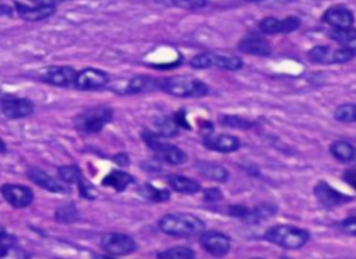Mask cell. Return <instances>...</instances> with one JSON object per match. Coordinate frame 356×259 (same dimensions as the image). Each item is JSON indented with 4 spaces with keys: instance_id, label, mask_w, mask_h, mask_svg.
<instances>
[{
    "instance_id": "cell-30",
    "label": "cell",
    "mask_w": 356,
    "mask_h": 259,
    "mask_svg": "<svg viewBox=\"0 0 356 259\" xmlns=\"http://www.w3.org/2000/svg\"><path fill=\"white\" fill-rule=\"evenodd\" d=\"M59 178L64 181L66 184H78L84 176L81 169L75 165H67V166H60L59 167Z\"/></svg>"
},
{
    "instance_id": "cell-48",
    "label": "cell",
    "mask_w": 356,
    "mask_h": 259,
    "mask_svg": "<svg viewBox=\"0 0 356 259\" xmlns=\"http://www.w3.org/2000/svg\"><path fill=\"white\" fill-rule=\"evenodd\" d=\"M244 2H247V3H255V2H259V0H244Z\"/></svg>"
},
{
    "instance_id": "cell-18",
    "label": "cell",
    "mask_w": 356,
    "mask_h": 259,
    "mask_svg": "<svg viewBox=\"0 0 356 259\" xmlns=\"http://www.w3.org/2000/svg\"><path fill=\"white\" fill-rule=\"evenodd\" d=\"M322 20L327 25L333 27V29H345L353 27L355 14L345 6H333L325 12Z\"/></svg>"
},
{
    "instance_id": "cell-28",
    "label": "cell",
    "mask_w": 356,
    "mask_h": 259,
    "mask_svg": "<svg viewBox=\"0 0 356 259\" xmlns=\"http://www.w3.org/2000/svg\"><path fill=\"white\" fill-rule=\"evenodd\" d=\"M138 193L141 194L142 198L152 201V202H166L170 200V191L166 189H156L154 186L149 182L142 184V186L138 189Z\"/></svg>"
},
{
    "instance_id": "cell-45",
    "label": "cell",
    "mask_w": 356,
    "mask_h": 259,
    "mask_svg": "<svg viewBox=\"0 0 356 259\" xmlns=\"http://www.w3.org/2000/svg\"><path fill=\"white\" fill-rule=\"evenodd\" d=\"M114 159L118 162V165H124V166L128 165V158L124 154H120L118 156H115Z\"/></svg>"
},
{
    "instance_id": "cell-40",
    "label": "cell",
    "mask_w": 356,
    "mask_h": 259,
    "mask_svg": "<svg viewBox=\"0 0 356 259\" xmlns=\"http://www.w3.org/2000/svg\"><path fill=\"white\" fill-rule=\"evenodd\" d=\"M0 16H8V17L17 16L14 0H2V2H0Z\"/></svg>"
},
{
    "instance_id": "cell-19",
    "label": "cell",
    "mask_w": 356,
    "mask_h": 259,
    "mask_svg": "<svg viewBox=\"0 0 356 259\" xmlns=\"http://www.w3.org/2000/svg\"><path fill=\"white\" fill-rule=\"evenodd\" d=\"M238 49L243 53L258 56V57H267L273 52L269 41H266L264 38H262V36L255 35V33L243 38L238 44Z\"/></svg>"
},
{
    "instance_id": "cell-23",
    "label": "cell",
    "mask_w": 356,
    "mask_h": 259,
    "mask_svg": "<svg viewBox=\"0 0 356 259\" xmlns=\"http://www.w3.org/2000/svg\"><path fill=\"white\" fill-rule=\"evenodd\" d=\"M134 181L135 178L130 173H126L123 170H113L102 180V184L105 187H110L117 193H122Z\"/></svg>"
},
{
    "instance_id": "cell-14",
    "label": "cell",
    "mask_w": 356,
    "mask_h": 259,
    "mask_svg": "<svg viewBox=\"0 0 356 259\" xmlns=\"http://www.w3.org/2000/svg\"><path fill=\"white\" fill-rule=\"evenodd\" d=\"M0 194L3 195L9 205L17 209L28 208L33 202L32 190L27 186H21V184H3L0 187Z\"/></svg>"
},
{
    "instance_id": "cell-37",
    "label": "cell",
    "mask_w": 356,
    "mask_h": 259,
    "mask_svg": "<svg viewBox=\"0 0 356 259\" xmlns=\"http://www.w3.org/2000/svg\"><path fill=\"white\" fill-rule=\"evenodd\" d=\"M340 232H342L346 236L356 237V216H351L344 219L341 223L338 225Z\"/></svg>"
},
{
    "instance_id": "cell-8",
    "label": "cell",
    "mask_w": 356,
    "mask_h": 259,
    "mask_svg": "<svg viewBox=\"0 0 356 259\" xmlns=\"http://www.w3.org/2000/svg\"><path fill=\"white\" fill-rule=\"evenodd\" d=\"M77 72L78 71L70 66H51L39 71L38 77L42 83L60 88H70L75 85Z\"/></svg>"
},
{
    "instance_id": "cell-38",
    "label": "cell",
    "mask_w": 356,
    "mask_h": 259,
    "mask_svg": "<svg viewBox=\"0 0 356 259\" xmlns=\"http://www.w3.org/2000/svg\"><path fill=\"white\" fill-rule=\"evenodd\" d=\"M16 244H17V238L9 234L3 228H0V252H3L5 249Z\"/></svg>"
},
{
    "instance_id": "cell-20",
    "label": "cell",
    "mask_w": 356,
    "mask_h": 259,
    "mask_svg": "<svg viewBox=\"0 0 356 259\" xmlns=\"http://www.w3.org/2000/svg\"><path fill=\"white\" fill-rule=\"evenodd\" d=\"M16 13L24 21L36 23V21H42V20L52 17L56 13V8L39 6V5L27 6V5H21V3L16 2Z\"/></svg>"
},
{
    "instance_id": "cell-5",
    "label": "cell",
    "mask_w": 356,
    "mask_h": 259,
    "mask_svg": "<svg viewBox=\"0 0 356 259\" xmlns=\"http://www.w3.org/2000/svg\"><path fill=\"white\" fill-rule=\"evenodd\" d=\"M113 120V110L107 106L85 109L74 119L75 128L87 134H98Z\"/></svg>"
},
{
    "instance_id": "cell-49",
    "label": "cell",
    "mask_w": 356,
    "mask_h": 259,
    "mask_svg": "<svg viewBox=\"0 0 356 259\" xmlns=\"http://www.w3.org/2000/svg\"><path fill=\"white\" fill-rule=\"evenodd\" d=\"M252 259H262V258H252Z\"/></svg>"
},
{
    "instance_id": "cell-36",
    "label": "cell",
    "mask_w": 356,
    "mask_h": 259,
    "mask_svg": "<svg viewBox=\"0 0 356 259\" xmlns=\"http://www.w3.org/2000/svg\"><path fill=\"white\" fill-rule=\"evenodd\" d=\"M227 213L235 219L245 220L251 223V208L244 206V205H231L228 206Z\"/></svg>"
},
{
    "instance_id": "cell-29",
    "label": "cell",
    "mask_w": 356,
    "mask_h": 259,
    "mask_svg": "<svg viewBox=\"0 0 356 259\" xmlns=\"http://www.w3.org/2000/svg\"><path fill=\"white\" fill-rule=\"evenodd\" d=\"M157 259H195V252L187 245H177L157 252Z\"/></svg>"
},
{
    "instance_id": "cell-12",
    "label": "cell",
    "mask_w": 356,
    "mask_h": 259,
    "mask_svg": "<svg viewBox=\"0 0 356 259\" xmlns=\"http://www.w3.org/2000/svg\"><path fill=\"white\" fill-rule=\"evenodd\" d=\"M27 176L33 184H36V186H39L46 191H51L55 194H70V191H71L70 184H66L60 178H56L38 167H29L27 170Z\"/></svg>"
},
{
    "instance_id": "cell-32",
    "label": "cell",
    "mask_w": 356,
    "mask_h": 259,
    "mask_svg": "<svg viewBox=\"0 0 356 259\" xmlns=\"http://www.w3.org/2000/svg\"><path fill=\"white\" fill-rule=\"evenodd\" d=\"M334 118L341 123H356V103H345L336 109Z\"/></svg>"
},
{
    "instance_id": "cell-10",
    "label": "cell",
    "mask_w": 356,
    "mask_h": 259,
    "mask_svg": "<svg viewBox=\"0 0 356 259\" xmlns=\"http://www.w3.org/2000/svg\"><path fill=\"white\" fill-rule=\"evenodd\" d=\"M110 81L109 74L99 68H84L77 72L74 88L80 91H98L105 88Z\"/></svg>"
},
{
    "instance_id": "cell-41",
    "label": "cell",
    "mask_w": 356,
    "mask_h": 259,
    "mask_svg": "<svg viewBox=\"0 0 356 259\" xmlns=\"http://www.w3.org/2000/svg\"><path fill=\"white\" fill-rule=\"evenodd\" d=\"M204 195H205L204 200L208 201V202H217V201H221V200H223V193H221L220 189H217V187L208 189Z\"/></svg>"
},
{
    "instance_id": "cell-17",
    "label": "cell",
    "mask_w": 356,
    "mask_h": 259,
    "mask_svg": "<svg viewBox=\"0 0 356 259\" xmlns=\"http://www.w3.org/2000/svg\"><path fill=\"white\" fill-rule=\"evenodd\" d=\"M301 27V20L295 16H290L284 20L275 17H266L259 23V29L264 35L291 33Z\"/></svg>"
},
{
    "instance_id": "cell-42",
    "label": "cell",
    "mask_w": 356,
    "mask_h": 259,
    "mask_svg": "<svg viewBox=\"0 0 356 259\" xmlns=\"http://www.w3.org/2000/svg\"><path fill=\"white\" fill-rule=\"evenodd\" d=\"M172 118H173L174 123H176V126H177L178 128H189V124H188V122H187V113H185L184 109L178 110V112H176Z\"/></svg>"
},
{
    "instance_id": "cell-46",
    "label": "cell",
    "mask_w": 356,
    "mask_h": 259,
    "mask_svg": "<svg viewBox=\"0 0 356 259\" xmlns=\"http://www.w3.org/2000/svg\"><path fill=\"white\" fill-rule=\"evenodd\" d=\"M8 151V146H6V144H5V141L0 138V154H5Z\"/></svg>"
},
{
    "instance_id": "cell-26",
    "label": "cell",
    "mask_w": 356,
    "mask_h": 259,
    "mask_svg": "<svg viewBox=\"0 0 356 259\" xmlns=\"http://www.w3.org/2000/svg\"><path fill=\"white\" fill-rule=\"evenodd\" d=\"M329 36L336 44H338V46L356 53V28L352 27L345 29H331Z\"/></svg>"
},
{
    "instance_id": "cell-24",
    "label": "cell",
    "mask_w": 356,
    "mask_h": 259,
    "mask_svg": "<svg viewBox=\"0 0 356 259\" xmlns=\"http://www.w3.org/2000/svg\"><path fill=\"white\" fill-rule=\"evenodd\" d=\"M330 154L341 163H351L356 159V148L346 141H334L330 145Z\"/></svg>"
},
{
    "instance_id": "cell-44",
    "label": "cell",
    "mask_w": 356,
    "mask_h": 259,
    "mask_svg": "<svg viewBox=\"0 0 356 259\" xmlns=\"http://www.w3.org/2000/svg\"><path fill=\"white\" fill-rule=\"evenodd\" d=\"M342 178H344V181H345L346 184H349V186L356 191V169H349V170H346V172L344 173Z\"/></svg>"
},
{
    "instance_id": "cell-16",
    "label": "cell",
    "mask_w": 356,
    "mask_h": 259,
    "mask_svg": "<svg viewBox=\"0 0 356 259\" xmlns=\"http://www.w3.org/2000/svg\"><path fill=\"white\" fill-rule=\"evenodd\" d=\"M204 145L210 151L220 154H231L241 148V141L238 137L231 134H206L204 138Z\"/></svg>"
},
{
    "instance_id": "cell-22",
    "label": "cell",
    "mask_w": 356,
    "mask_h": 259,
    "mask_svg": "<svg viewBox=\"0 0 356 259\" xmlns=\"http://www.w3.org/2000/svg\"><path fill=\"white\" fill-rule=\"evenodd\" d=\"M154 90H159V79H152L148 76H137L127 83L122 94L137 95V94L150 92Z\"/></svg>"
},
{
    "instance_id": "cell-33",
    "label": "cell",
    "mask_w": 356,
    "mask_h": 259,
    "mask_svg": "<svg viewBox=\"0 0 356 259\" xmlns=\"http://www.w3.org/2000/svg\"><path fill=\"white\" fill-rule=\"evenodd\" d=\"M220 124L224 126V127L236 128V130H249L251 127H254V123L251 120H247V119L240 118V116H234V115L221 116Z\"/></svg>"
},
{
    "instance_id": "cell-4",
    "label": "cell",
    "mask_w": 356,
    "mask_h": 259,
    "mask_svg": "<svg viewBox=\"0 0 356 259\" xmlns=\"http://www.w3.org/2000/svg\"><path fill=\"white\" fill-rule=\"evenodd\" d=\"M142 139L154 152V155L159 158V161L165 163L178 166V165H184L188 161V156L182 150H180V148L176 146L174 144L167 142L165 137H162L161 134L150 130H143Z\"/></svg>"
},
{
    "instance_id": "cell-9",
    "label": "cell",
    "mask_w": 356,
    "mask_h": 259,
    "mask_svg": "<svg viewBox=\"0 0 356 259\" xmlns=\"http://www.w3.org/2000/svg\"><path fill=\"white\" fill-rule=\"evenodd\" d=\"M102 249L110 256H126L137 249L135 240L123 233H107L100 240Z\"/></svg>"
},
{
    "instance_id": "cell-47",
    "label": "cell",
    "mask_w": 356,
    "mask_h": 259,
    "mask_svg": "<svg viewBox=\"0 0 356 259\" xmlns=\"http://www.w3.org/2000/svg\"><path fill=\"white\" fill-rule=\"evenodd\" d=\"M96 259H115V258H111V256H98Z\"/></svg>"
},
{
    "instance_id": "cell-2",
    "label": "cell",
    "mask_w": 356,
    "mask_h": 259,
    "mask_svg": "<svg viewBox=\"0 0 356 259\" xmlns=\"http://www.w3.org/2000/svg\"><path fill=\"white\" fill-rule=\"evenodd\" d=\"M159 90L177 98H202L209 94V87L204 81L189 76L159 79Z\"/></svg>"
},
{
    "instance_id": "cell-13",
    "label": "cell",
    "mask_w": 356,
    "mask_h": 259,
    "mask_svg": "<svg viewBox=\"0 0 356 259\" xmlns=\"http://www.w3.org/2000/svg\"><path fill=\"white\" fill-rule=\"evenodd\" d=\"M313 193H314L316 200H318L319 204L322 206H325L326 209H333V208L345 205L352 201V197H348V195L340 193L326 181H319L318 184H316Z\"/></svg>"
},
{
    "instance_id": "cell-21",
    "label": "cell",
    "mask_w": 356,
    "mask_h": 259,
    "mask_svg": "<svg viewBox=\"0 0 356 259\" xmlns=\"http://www.w3.org/2000/svg\"><path fill=\"white\" fill-rule=\"evenodd\" d=\"M167 184L173 191H176L178 194H184V195H193L201 191L200 182L195 181L193 178H189V177L181 176V174L169 176Z\"/></svg>"
},
{
    "instance_id": "cell-6",
    "label": "cell",
    "mask_w": 356,
    "mask_h": 259,
    "mask_svg": "<svg viewBox=\"0 0 356 259\" xmlns=\"http://www.w3.org/2000/svg\"><path fill=\"white\" fill-rule=\"evenodd\" d=\"M192 68L204 70V68H221L228 71H236L243 68L244 62L241 57L234 55H224L217 52H204L196 55L189 62Z\"/></svg>"
},
{
    "instance_id": "cell-34",
    "label": "cell",
    "mask_w": 356,
    "mask_h": 259,
    "mask_svg": "<svg viewBox=\"0 0 356 259\" xmlns=\"http://www.w3.org/2000/svg\"><path fill=\"white\" fill-rule=\"evenodd\" d=\"M157 130H159V133L162 137H174L177 135L178 133V127L176 126L173 118H166V119H162L159 123H157Z\"/></svg>"
},
{
    "instance_id": "cell-50",
    "label": "cell",
    "mask_w": 356,
    "mask_h": 259,
    "mask_svg": "<svg viewBox=\"0 0 356 259\" xmlns=\"http://www.w3.org/2000/svg\"><path fill=\"white\" fill-rule=\"evenodd\" d=\"M57 259H59V258H57Z\"/></svg>"
},
{
    "instance_id": "cell-31",
    "label": "cell",
    "mask_w": 356,
    "mask_h": 259,
    "mask_svg": "<svg viewBox=\"0 0 356 259\" xmlns=\"http://www.w3.org/2000/svg\"><path fill=\"white\" fill-rule=\"evenodd\" d=\"M55 219L57 221H60V223L70 225V223H74V221H77V220H80V213H78L77 208L72 204H68V205H63L56 209Z\"/></svg>"
},
{
    "instance_id": "cell-15",
    "label": "cell",
    "mask_w": 356,
    "mask_h": 259,
    "mask_svg": "<svg viewBox=\"0 0 356 259\" xmlns=\"http://www.w3.org/2000/svg\"><path fill=\"white\" fill-rule=\"evenodd\" d=\"M0 109L6 118L9 119H24L33 113L35 105L32 100L27 98H17V96H5L0 102Z\"/></svg>"
},
{
    "instance_id": "cell-3",
    "label": "cell",
    "mask_w": 356,
    "mask_h": 259,
    "mask_svg": "<svg viewBox=\"0 0 356 259\" xmlns=\"http://www.w3.org/2000/svg\"><path fill=\"white\" fill-rule=\"evenodd\" d=\"M264 238L284 249H299L307 244L310 234L307 230L291 225H277L264 233Z\"/></svg>"
},
{
    "instance_id": "cell-43",
    "label": "cell",
    "mask_w": 356,
    "mask_h": 259,
    "mask_svg": "<svg viewBox=\"0 0 356 259\" xmlns=\"http://www.w3.org/2000/svg\"><path fill=\"white\" fill-rule=\"evenodd\" d=\"M32 5H39V6H52L56 8L57 5L71 2V0H29Z\"/></svg>"
},
{
    "instance_id": "cell-27",
    "label": "cell",
    "mask_w": 356,
    "mask_h": 259,
    "mask_svg": "<svg viewBox=\"0 0 356 259\" xmlns=\"http://www.w3.org/2000/svg\"><path fill=\"white\" fill-rule=\"evenodd\" d=\"M154 3L165 8H176L184 10H201L209 5V0H154Z\"/></svg>"
},
{
    "instance_id": "cell-39",
    "label": "cell",
    "mask_w": 356,
    "mask_h": 259,
    "mask_svg": "<svg viewBox=\"0 0 356 259\" xmlns=\"http://www.w3.org/2000/svg\"><path fill=\"white\" fill-rule=\"evenodd\" d=\"M78 189H80L81 195H83L84 198H87V200H95L96 193H95V190H94V187H92V184L88 182L85 178H83L80 182H78Z\"/></svg>"
},
{
    "instance_id": "cell-25",
    "label": "cell",
    "mask_w": 356,
    "mask_h": 259,
    "mask_svg": "<svg viewBox=\"0 0 356 259\" xmlns=\"http://www.w3.org/2000/svg\"><path fill=\"white\" fill-rule=\"evenodd\" d=\"M196 170L200 172V174H202L205 178L212 181L224 182L228 178V170L221 165L213 162H197Z\"/></svg>"
},
{
    "instance_id": "cell-35",
    "label": "cell",
    "mask_w": 356,
    "mask_h": 259,
    "mask_svg": "<svg viewBox=\"0 0 356 259\" xmlns=\"http://www.w3.org/2000/svg\"><path fill=\"white\" fill-rule=\"evenodd\" d=\"M0 259H31V255L21 247L12 245L3 252H0Z\"/></svg>"
},
{
    "instance_id": "cell-7",
    "label": "cell",
    "mask_w": 356,
    "mask_h": 259,
    "mask_svg": "<svg viewBox=\"0 0 356 259\" xmlns=\"http://www.w3.org/2000/svg\"><path fill=\"white\" fill-rule=\"evenodd\" d=\"M356 56L355 52L344 49L341 46H329L320 45L314 46L307 52V59L314 64L333 66V64H345L353 60Z\"/></svg>"
},
{
    "instance_id": "cell-11",
    "label": "cell",
    "mask_w": 356,
    "mask_h": 259,
    "mask_svg": "<svg viewBox=\"0 0 356 259\" xmlns=\"http://www.w3.org/2000/svg\"><path fill=\"white\" fill-rule=\"evenodd\" d=\"M200 243L202 248L215 258H223L228 255L231 249V238L227 234L216 230H205L201 234Z\"/></svg>"
},
{
    "instance_id": "cell-1",
    "label": "cell",
    "mask_w": 356,
    "mask_h": 259,
    "mask_svg": "<svg viewBox=\"0 0 356 259\" xmlns=\"http://www.w3.org/2000/svg\"><path fill=\"white\" fill-rule=\"evenodd\" d=\"M159 229L172 237L191 238L202 234L206 225L201 217L192 213H167L161 217Z\"/></svg>"
}]
</instances>
